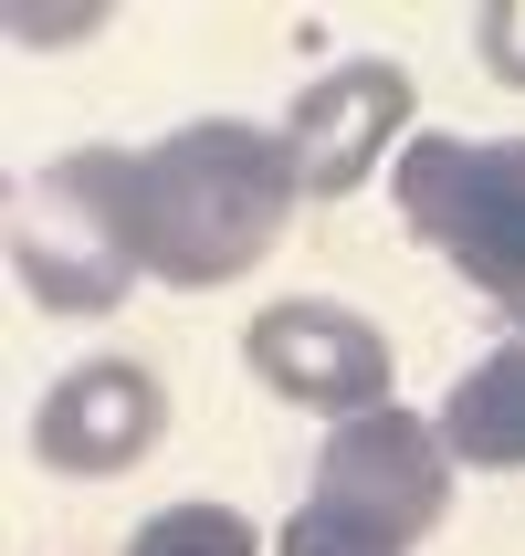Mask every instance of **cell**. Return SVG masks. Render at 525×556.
Returning <instances> with one entry per match:
<instances>
[{"label":"cell","instance_id":"obj_1","mask_svg":"<svg viewBox=\"0 0 525 556\" xmlns=\"http://www.w3.org/2000/svg\"><path fill=\"white\" fill-rule=\"evenodd\" d=\"M295 189H305L295 148L242 116H200L158 148H74L42 168V200H63L85 231H105L126 274H158L179 294L252 274L274 252Z\"/></svg>","mask_w":525,"mask_h":556},{"label":"cell","instance_id":"obj_2","mask_svg":"<svg viewBox=\"0 0 525 556\" xmlns=\"http://www.w3.org/2000/svg\"><path fill=\"white\" fill-rule=\"evenodd\" d=\"M389 189L410 231L525 337V137H410Z\"/></svg>","mask_w":525,"mask_h":556},{"label":"cell","instance_id":"obj_3","mask_svg":"<svg viewBox=\"0 0 525 556\" xmlns=\"http://www.w3.org/2000/svg\"><path fill=\"white\" fill-rule=\"evenodd\" d=\"M315 504H337L358 526L421 546V535L441 526V504H452V452H441V431L410 420V409H358V420H337V441L315 452Z\"/></svg>","mask_w":525,"mask_h":556},{"label":"cell","instance_id":"obj_4","mask_svg":"<svg viewBox=\"0 0 525 556\" xmlns=\"http://www.w3.org/2000/svg\"><path fill=\"white\" fill-rule=\"evenodd\" d=\"M242 357L274 400H305V409H389V337H378L358 305H326V294H295V305H263L242 326Z\"/></svg>","mask_w":525,"mask_h":556},{"label":"cell","instance_id":"obj_5","mask_svg":"<svg viewBox=\"0 0 525 556\" xmlns=\"http://www.w3.org/2000/svg\"><path fill=\"white\" fill-rule=\"evenodd\" d=\"M410 74L400 63H337V74H315L305 94H295V116H284V148H295V179L315 189V200H337V189H358L378 168V148L410 126Z\"/></svg>","mask_w":525,"mask_h":556},{"label":"cell","instance_id":"obj_6","mask_svg":"<svg viewBox=\"0 0 525 556\" xmlns=\"http://www.w3.org/2000/svg\"><path fill=\"white\" fill-rule=\"evenodd\" d=\"M158 431H168V389L148 368H126V357H95V368L53 378L42 409H32V452L53 472H126L158 452Z\"/></svg>","mask_w":525,"mask_h":556},{"label":"cell","instance_id":"obj_7","mask_svg":"<svg viewBox=\"0 0 525 556\" xmlns=\"http://www.w3.org/2000/svg\"><path fill=\"white\" fill-rule=\"evenodd\" d=\"M11 263H22V283H32L53 315H105V305L126 294V263L105 252V231H85V220L63 211V200H42V189L22 200Z\"/></svg>","mask_w":525,"mask_h":556},{"label":"cell","instance_id":"obj_8","mask_svg":"<svg viewBox=\"0 0 525 556\" xmlns=\"http://www.w3.org/2000/svg\"><path fill=\"white\" fill-rule=\"evenodd\" d=\"M432 431H441V452L473 463V472H525V337L452 378V400L432 409Z\"/></svg>","mask_w":525,"mask_h":556},{"label":"cell","instance_id":"obj_9","mask_svg":"<svg viewBox=\"0 0 525 556\" xmlns=\"http://www.w3.org/2000/svg\"><path fill=\"white\" fill-rule=\"evenodd\" d=\"M126 556H252V526L221 515V504H168L126 535Z\"/></svg>","mask_w":525,"mask_h":556},{"label":"cell","instance_id":"obj_10","mask_svg":"<svg viewBox=\"0 0 525 556\" xmlns=\"http://www.w3.org/2000/svg\"><path fill=\"white\" fill-rule=\"evenodd\" d=\"M284 556H410L400 535H378V526H358V515H337V504H295V526H284Z\"/></svg>","mask_w":525,"mask_h":556},{"label":"cell","instance_id":"obj_11","mask_svg":"<svg viewBox=\"0 0 525 556\" xmlns=\"http://www.w3.org/2000/svg\"><path fill=\"white\" fill-rule=\"evenodd\" d=\"M473 53H484L495 85H525V0H495V11L473 22Z\"/></svg>","mask_w":525,"mask_h":556}]
</instances>
